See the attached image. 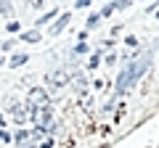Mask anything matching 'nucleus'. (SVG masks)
I'll return each instance as SVG.
<instances>
[{
    "label": "nucleus",
    "instance_id": "5701e85b",
    "mask_svg": "<svg viewBox=\"0 0 159 148\" xmlns=\"http://www.w3.org/2000/svg\"><path fill=\"white\" fill-rule=\"evenodd\" d=\"M3 63H6V58H3V56H0V66H3Z\"/></svg>",
    "mask_w": 159,
    "mask_h": 148
},
{
    "label": "nucleus",
    "instance_id": "f8f14e48",
    "mask_svg": "<svg viewBox=\"0 0 159 148\" xmlns=\"http://www.w3.org/2000/svg\"><path fill=\"white\" fill-rule=\"evenodd\" d=\"M101 53H103V50H98V53H93V56H90L88 69H98V66H101Z\"/></svg>",
    "mask_w": 159,
    "mask_h": 148
},
{
    "label": "nucleus",
    "instance_id": "ddd939ff",
    "mask_svg": "<svg viewBox=\"0 0 159 148\" xmlns=\"http://www.w3.org/2000/svg\"><path fill=\"white\" fill-rule=\"evenodd\" d=\"M98 21H101V13H93V16L88 19V29H96V27H98Z\"/></svg>",
    "mask_w": 159,
    "mask_h": 148
},
{
    "label": "nucleus",
    "instance_id": "4be33fe9",
    "mask_svg": "<svg viewBox=\"0 0 159 148\" xmlns=\"http://www.w3.org/2000/svg\"><path fill=\"white\" fill-rule=\"evenodd\" d=\"M0 140H11V135H8V132H3V130H0Z\"/></svg>",
    "mask_w": 159,
    "mask_h": 148
},
{
    "label": "nucleus",
    "instance_id": "f257e3e1",
    "mask_svg": "<svg viewBox=\"0 0 159 148\" xmlns=\"http://www.w3.org/2000/svg\"><path fill=\"white\" fill-rule=\"evenodd\" d=\"M157 50H159V42H154V48H151V50L141 53V56H138L135 61H130L125 69H122V72H119L117 85H114V98H117V101H119L122 95H125V93L130 90V87H135V82L141 80V77L148 72V69H151V63H154V53H157Z\"/></svg>",
    "mask_w": 159,
    "mask_h": 148
},
{
    "label": "nucleus",
    "instance_id": "4468645a",
    "mask_svg": "<svg viewBox=\"0 0 159 148\" xmlns=\"http://www.w3.org/2000/svg\"><path fill=\"white\" fill-rule=\"evenodd\" d=\"M127 6H130V0H114V8H117V11H125Z\"/></svg>",
    "mask_w": 159,
    "mask_h": 148
},
{
    "label": "nucleus",
    "instance_id": "a211bd4d",
    "mask_svg": "<svg viewBox=\"0 0 159 148\" xmlns=\"http://www.w3.org/2000/svg\"><path fill=\"white\" fill-rule=\"evenodd\" d=\"M90 6V0H77V3H74V8H88Z\"/></svg>",
    "mask_w": 159,
    "mask_h": 148
},
{
    "label": "nucleus",
    "instance_id": "412c9836",
    "mask_svg": "<svg viewBox=\"0 0 159 148\" xmlns=\"http://www.w3.org/2000/svg\"><path fill=\"white\" fill-rule=\"evenodd\" d=\"M114 61H117V56H114V53H109V56H106V66H111Z\"/></svg>",
    "mask_w": 159,
    "mask_h": 148
},
{
    "label": "nucleus",
    "instance_id": "39448f33",
    "mask_svg": "<svg viewBox=\"0 0 159 148\" xmlns=\"http://www.w3.org/2000/svg\"><path fill=\"white\" fill-rule=\"evenodd\" d=\"M11 116H13V122H16V124H24V122L32 116V111H29L27 103H13V106H11Z\"/></svg>",
    "mask_w": 159,
    "mask_h": 148
},
{
    "label": "nucleus",
    "instance_id": "7ed1b4c3",
    "mask_svg": "<svg viewBox=\"0 0 159 148\" xmlns=\"http://www.w3.org/2000/svg\"><path fill=\"white\" fill-rule=\"evenodd\" d=\"M66 82H69V72L64 66H56V69H51L45 74V85L48 87H64Z\"/></svg>",
    "mask_w": 159,
    "mask_h": 148
},
{
    "label": "nucleus",
    "instance_id": "9b49d317",
    "mask_svg": "<svg viewBox=\"0 0 159 148\" xmlns=\"http://www.w3.org/2000/svg\"><path fill=\"white\" fill-rule=\"evenodd\" d=\"M27 61H29V56H27V53H16V56L11 58V66H24Z\"/></svg>",
    "mask_w": 159,
    "mask_h": 148
},
{
    "label": "nucleus",
    "instance_id": "aec40b11",
    "mask_svg": "<svg viewBox=\"0 0 159 148\" xmlns=\"http://www.w3.org/2000/svg\"><path fill=\"white\" fill-rule=\"evenodd\" d=\"M29 6H32V8H43V6H45V0H32Z\"/></svg>",
    "mask_w": 159,
    "mask_h": 148
},
{
    "label": "nucleus",
    "instance_id": "20e7f679",
    "mask_svg": "<svg viewBox=\"0 0 159 148\" xmlns=\"http://www.w3.org/2000/svg\"><path fill=\"white\" fill-rule=\"evenodd\" d=\"M13 140H16L19 148H37V140H34V135H32L29 130H16Z\"/></svg>",
    "mask_w": 159,
    "mask_h": 148
},
{
    "label": "nucleus",
    "instance_id": "6e6552de",
    "mask_svg": "<svg viewBox=\"0 0 159 148\" xmlns=\"http://www.w3.org/2000/svg\"><path fill=\"white\" fill-rule=\"evenodd\" d=\"M53 19H58V8H53V11H48V13H43V16L37 19V27H43V24H48V21H53Z\"/></svg>",
    "mask_w": 159,
    "mask_h": 148
},
{
    "label": "nucleus",
    "instance_id": "0eeeda50",
    "mask_svg": "<svg viewBox=\"0 0 159 148\" xmlns=\"http://www.w3.org/2000/svg\"><path fill=\"white\" fill-rule=\"evenodd\" d=\"M69 19H72V13H64V16H58V19H56V24L51 27V34H58V32H61V29L69 24Z\"/></svg>",
    "mask_w": 159,
    "mask_h": 148
},
{
    "label": "nucleus",
    "instance_id": "423d86ee",
    "mask_svg": "<svg viewBox=\"0 0 159 148\" xmlns=\"http://www.w3.org/2000/svg\"><path fill=\"white\" fill-rule=\"evenodd\" d=\"M32 122H34V127L48 130L51 127V108H37V111H32Z\"/></svg>",
    "mask_w": 159,
    "mask_h": 148
},
{
    "label": "nucleus",
    "instance_id": "dca6fc26",
    "mask_svg": "<svg viewBox=\"0 0 159 148\" xmlns=\"http://www.w3.org/2000/svg\"><path fill=\"white\" fill-rule=\"evenodd\" d=\"M125 45H127V48H135V45H138V40H135V34H127V40H125Z\"/></svg>",
    "mask_w": 159,
    "mask_h": 148
},
{
    "label": "nucleus",
    "instance_id": "2eb2a0df",
    "mask_svg": "<svg viewBox=\"0 0 159 148\" xmlns=\"http://www.w3.org/2000/svg\"><path fill=\"white\" fill-rule=\"evenodd\" d=\"M114 11H117V8H114V3H111V6H106V8H103V11H101V19H106V16H111Z\"/></svg>",
    "mask_w": 159,
    "mask_h": 148
},
{
    "label": "nucleus",
    "instance_id": "f3484780",
    "mask_svg": "<svg viewBox=\"0 0 159 148\" xmlns=\"http://www.w3.org/2000/svg\"><path fill=\"white\" fill-rule=\"evenodd\" d=\"M74 53H77V56H80V53H88V45H85V42H80V45L74 48Z\"/></svg>",
    "mask_w": 159,
    "mask_h": 148
},
{
    "label": "nucleus",
    "instance_id": "9d476101",
    "mask_svg": "<svg viewBox=\"0 0 159 148\" xmlns=\"http://www.w3.org/2000/svg\"><path fill=\"white\" fill-rule=\"evenodd\" d=\"M0 16H13V6H11V0H0Z\"/></svg>",
    "mask_w": 159,
    "mask_h": 148
},
{
    "label": "nucleus",
    "instance_id": "6ab92c4d",
    "mask_svg": "<svg viewBox=\"0 0 159 148\" xmlns=\"http://www.w3.org/2000/svg\"><path fill=\"white\" fill-rule=\"evenodd\" d=\"M13 45H16V42H13V40H6V42H3V45H0V48H3V50H11Z\"/></svg>",
    "mask_w": 159,
    "mask_h": 148
},
{
    "label": "nucleus",
    "instance_id": "f03ea898",
    "mask_svg": "<svg viewBox=\"0 0 159 148\" xmlns=\"http://www.w3.org/2000/svg\"><path fill=\"white\" fill-rule=\"evenodd\" d=\"M27 106H29V111L48 108V93H45V87H32L29 95H27Z\"/></svg>",
    "mask_w": 159,
    "mask_h": 148
},
{
    "label": "nucleus",
    "instance_id": "1a4fd4ad",
    "mask_svg": "<svg viewBox=\"0 0 159 148\" xmlns=\"http://www.w3.org/2000/svg\"><path fill=\"white\" fill-rule=\"evenodd\" d=\"M21 40H24V42H40V32H37V29H29V32H21Z\"/></svg>",
    "mask_w": 159,
    "mask_h": 148
}]
</instances>
